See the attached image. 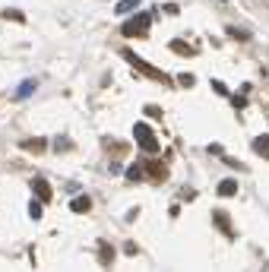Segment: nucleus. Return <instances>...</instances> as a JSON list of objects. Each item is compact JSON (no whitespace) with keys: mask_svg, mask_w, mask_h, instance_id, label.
<instances>
[{"mask_svg":"<svg viewBox=\"0 0 269 272\" xmlns=\"http://www.w3.org/2000/svg\"><path fill=\"white\" fill-rule=\"evenodd\" d=\"M124 61H127V63H133V67H136L139 73H146V76L158 79V83H168V76H165V73H161L158 67H152V63H146L143 57H136V54H133V51H124Z\"/></svg>","mask_w":269,"mask_h":272,"instance_id":"1","label":"nucleus"},{"mask_svg":"<svg viewBox=\"0 0 269 272\" xmlns=\"http://www.w3.org/2000/svg\"><path fill=\"white\" fill-rule=\"evenodd\" d=\"M133 136H136V143L143 146L146 152H152V155H156L158 152V143H156V133H152L149 127H146V124H136V127H133Z\"/></svg>","mask_w":269,"mask_h":272,"instance_id":"2","label":"nucleus"},{"mask_svg":"<svg viewBox=\"0 0 269 272\" xmlns=\"http://www.w3.org/2000/svg\"><path fill=\"white\" fill-rule=\"evenodd\" d=\"M149 22H152V13H139L136 19L124 22V29H120V32H124V35H143V32H146V25H149Z\"/></svg>","mask_w":269,"mask_h":272,"instance_id":"3","label":"nucleus"},{"mask_svg":"<svg viewBox=\"0 0 269 272\" xmlns=\"http://www.w3.org/2000/svg\"><path fill=\"white\" fill-rule=\"evenodd\" d=\"M32 190H35V200H38V203H48L51 196H54L51 184L45 181V177H35V181H32Z\"/></svg>","mask_w":269,"mask_h":272,"instance_id":"4","label":"nucleus"},{"mask_svg":"<svg viewBox=\"0 0 269 272\" xmlns=\"http://www.w3.org/2000/svg\"><path fill=\"white\" fill-rule=\"evenodd\" d=\"M70 209L73 212H89L92 209V200H89V196H76V200L70 203Z\"/></svg>","mask_w":269,"mask_h":272,"instance_id":"5","label":"nucleus"},{"mask_svg":"<svg viewBox=\"0 0 269 272\" xmlns=\"http://www.w3.org/2000/svg\"><path fill=\"white\" fill-rule=\"evenodd\" d=\"M253 152H260L263 158H269V136H257V139H253Z\"/></svg>","mask_w":269,"mask_h":272,"instance_id":"6","label":"nucleus"},{"mask_svg":"<svg viewBox=\"0 0 269 272\" xmlns=\"http://www.w3.org/2000/svg\"><path fill=\"white\" fill-rule=\"evenodd\" d=\"M22 149H29V152H45V149H48V143H45V139H22Z\"/></svg>","mask_w":269,"mask_h":272,"instance_id":"7","label":"nucleus"},{"mask_svg":"<svg viewBox=\"0 0 269 272\" xmlns=\"http://www.w3.org/2000/svg\"><path fill=\"white\" fill-rule=\"evenodd\" d=\"M234 193H238V184L234 181H222L219 184V196H234Z\"/></svg>","mask_w":269,"mask_h":272,"instance_id":"8","label":"nucleus"},{"mask_svg":"<svg viewBox=\"0 0 269 272\" xmlns=\"http://www.w3.org/2000/svg\"><path fill=\"white\" fill-rule=\"evenodd\" d=\"M171 48L178 51L180 57H193V48H190V44H184V42H171Z\"/></svg>","mask_w":269,"mask_h":272,"instance_id":"9","label":"nucleus"},{"mask_svg":"<svg viewBox=\"0 0 269 272\" xmlns=\"http://www.w3.org/2000/svg\"><path fill=\"white\" fill-rule=\"evenodd\" d=\"M98 253H102V263H105V266H108V263L114 260V256H111V253H114V250H111V244H105V241L98 244Z\"/></svg>","mask_w":269,"mask_h":272,"instance_id":"10","label":"nucleus"},{"mask_svg":"<svg viewBox=\"0 0 269 272\" xmlns=\"http://www.w3.org/2000/svg\"><path fill=\"white\" fill-rule=\"evenodd\" d=\"M215 225L222 228V234H231V222H228V218L222 215V212H215Z\"/></svg>","mask_w":269,"mask_h":272,"instance_id":"11","label":"nucleus"},{"mask_svg":"<svg viewBox=\"0 0 269 272\" xmlns=\"http://www.w3.org/2000/svg\"><path fill=\"white\" fill-rule=\"evenodd\" d=\"M136 3H139V0H120L117 13H133V10H136Z\"/></svg>","mask_w":269,"mask_h":272,"instance_id":"12","label":"nucleus"},{"mask_svg":"<svg viewBox=\"0 0 269 272\" xmlns=\"http://www.w3.org/2000/svg\"><path fill=\"white\" fill-rule=\"evenodd\" d=\"M127 181H143V168H139V165H133V168L127 171Z\"/></svg>","mask_w":269,"mask_h":272,"instance_id":"13","label":"nucleus"},{"mask_svg":"<svg viewBox=\"0 0 269 272\" xmlns=\"http://www.w3.org/2000/svg\"><path fill=\"white\" fill-rule=\"evenodd\" d=\"M32 89H35V83H22V85H19V89H16V98H25V95H29Z\"/></svg>","mask_w":269,"mask_h":272,"instance_id":"14","label":"nucleus"},{"mask_svg":"<svg viewBox=\"0 0 269 272\" xmlns=\"http://www.w3.org/2000/svg\"><path fill=\"white\" fill-rule=\"evenodd\" d=\"M29 215H32V218H42V203H38V200L29 203Z\"/></svg>","mask_w":269,"mask_h":272,"instance_id":"15","label":"nucleus"},{"mask_svg":"<svg viewBox=\"0 0 269 272\" xmlns=\"http://www.w3.org/2000/svg\"><path fill=\"white\" fill-rule=\"evenodd\" d=\"M231 105H234L238 111H244V108H247V98H244V95H234V98H231Z\"/></svg>","mask_w":269,"mask_h":272,"instance_id":"16","label":"nucleus"},{"mask_svg":"<svg viewBox=\"0 0 269 272\" xmlns=\"http://www.w3.org/2000/svg\"><path fill=\"white\" fill-rule=\"evenodd\" d=\"M3 16H6V19H16V22H25L22 13H13V10H10V13H3Z\"/></svg>","mask_w":269,"mask_h":272,"instance_id":"17","label":"nucleus"}]
</instances>
